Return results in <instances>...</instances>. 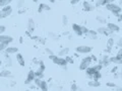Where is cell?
<instances>
[{"instance_id": "1", "label": "cell", "mask_w": 122, "mask_h": 91, "mask_svg": "<svg viewBox=\"0 0 122 91\" xmlns=\"http://www.w3.org/2000/svg\"><path fill=\"white\" fill-rule=\"evenodd\" d=\"M106 9L109 10L110 12H112L115 16H118V17H119L120 13L122 12V8L118 4H115V3H111V4L106 5Z\"/></svg>"}, {"instance_id": "2", "label": "cell", "mask_w": 122, "mask_h": 91, "mask_svg": "<svg viewBox=\"0 0 122 91\" xmlns=\"http://www.w3.org/2000/svg\"><path fill=\"white\" fill-rule=\"evenodd\" d=\"M92 62H93V58H92V57H86V58H83L81 60V64H79V70L86 71L87 68L90 67Z\"/></svg>"}, {"instance_id": "3", "label": "cell", "mask_w": 122, "mask_h": 91, "mask_svg": "<svg viewBox=\"0 0 122 91\" xmlns=\"http://www.w3.org/2000/svg\"><path fill=\"white\" fill-rule=\"evenodd\" d=\"M12 12V8L10 5H7L5 7H2V9L0 10V18H5L8 17Z\"/></svg>"}, {"instance_id": "4", "label": "cell", "mask_w": 122, "mask_h": 91, "mask_svg": "<svg viewBox=\"0 0 122 91\" xmlns=\"http://www.w3.org/2000/svg\"><path fill=\"white\" fill-rule=\"evenodd\" d=\"M76 52L78 54H89V53L92 52V47H89V46H77L76 47Z\"/></svg>"}, {"instance_id": "5", "label": "cell", "mask_w": 122, "mask_h": 91, "mask_svg": "<svg viewBox=\"0 0 122 91\" xmlns=\"http://www.w3.org/2000/svg\"><path fill=\"white\" fill-rule=\"evenodd\" d=\"M35 78H36V74H35V71H33V70H30L29 71V73H28V76H26V79H25V84H30V83H32L34 80H35Z\"/></svg>"}, {"instance_id": "6", "label": "cell", "mask_w": 122, "mask_h": 91, "mask_svg": "<svg viewBox=\"0 0 122 91\" xmlns=\"http://www.w3.org/2000/svg\"><path fill=\"white\" fill-rule=\"evenodd\" d=\"M12 41H13V37L12 36H6V35H1L0 36V43L8 45L10 43H12Z\"/></svg>"}, {"instance_id": "7", "label": "cell", "mask_w": 122, "mask_h": 91, "mask_svg": "<svg viewBox=\"0 0 122 91\" xmlns=\"http://www.w3.org/2000/svg\"><path fill=\"white\" fill-rule=\"evenodd\" d=\"M114 44H115V41H114L113 37H109L107 40V43H106V52L107 53H111L112 51V48L114 47Z\"/></svg>"}, {"instance_id": "8", "label": "cell", "mask_w": 122, "mask_h": 91, "mask_svg": "<svg viewBox=\"0 0 122 91\" xmlns=\"http://www.w3.org/2000/svg\"><path fill=\"white\" fill-rule=\"evenodd\" d=\"M97 32L101 33V35H104V36H109V35H111V33H113L107 26H101V27H99L97 29Z\"/></svg>"}, {"instance_id": "9", "label": "cell", "mask_w": 122, "mask_h": 91, "mask_svg": "<svg viewBox=\"0 0 122 91\" xmlns=\"http://www.w3.org/2000/svg\"><path fill=\"white\" fill-rule=\"evenodd\" d=\"M107 27L111 30L112 32H118L120 30L119 25H117L116 23H114V22H108V23H107Z\"/></svg>"}, {"instance_id": "10", "label": "cell", "mask_w": 122, "mask_h": 91, "mask_svg": "<svg viewBox=\"0 0 122 91\" xmlns=\"http://www.w3.org/2000/svg\"><path fill=\"white\" fill-rule=\"evenodd\" d=\"M82 7L86 11H93L95 9V5H93L89 1H83L82 2Z\"/></svg>"}, {"instance_id": "11", "label": "cell", "mask_w": 122, "mask_h": 91, "mask_svg": "<svg viewBox=\"0 0 122 91\" xmlns=\"http://www.w3.org/2000/svg\"><path fill=\"white\" fill-rule=\"evenodd\" d=\"M72 30H73V32H74L78 36H81L83 35L82 32H81V25H79V24H76V23L72 24Z\"/></svg>"}, {"instance_id": "12", "label": "cell", "mask_w": 122, "mask_h": 91, "mask_svg": "<svg viewBox=\"0 0 122 91\" xmlns=\"http://www.w3.org/2000/svg\"><path fill=\"white\" fill-rule=\"evenodd\" d=\"M28 30L29 32H33L35 30V21H34L33 18H29L28 21Z\"/></svg>"}, {"instance_id": "13", "label": "cell", "mask_w": 122, "mask_h": 91, "mask_svg": "<svg viewBox=\"0 0 122 91\" xmlns=\"http://www.w3.org/2000/svg\"><path fill=\"white\" fill-rule=\"evenodd\" d=\"M5 53L8 55H12V54H17L18 53V48L17 47H8L5 50Z\"/></svg>"}, {"instance_id": "14", "label": "cell", "mask_w": 122, "mask_h": 91, "mask_svg": "<svg viewBox=\"0 0 122 91\" xmlns=\"http://www.w3.org/2000/svg\"><path fill=\"white\" fill-rule=\"evenodd\" d=\"M96 69H95V67H89L86 70V76L89 78H93V76H94V74L96 73Z\"/></svg>"}, {"instance_id": "15", "label": "cell", "mask_w": 122, "mask_h": 91, "mask_svg": "<svg viewBox=\"0 0 122 91\" xmlns=\"http://www.w3.org/2000/svg\"><path fill=\"white\" fill-rule=\"evenodd\" d=\"M16 61H17L18 64H20L21 67H25V58H24V56H22L21 54H20V53H17V54H16Z\"/></svg>"}, {"instance_id": "16", "label": "cell", "mask_w": 122, "mask_h": 91, "mask_svg": "<svg viewBox=\"0 0 122 91\" xmlns=\"http://www.w3.org/2000/svg\"><path fill=\"white\" fill-rule=\"evenodd\" d=\"M50 9H51V7L49 5L45 4V3H41L39 5V7H38V12L41 13V12H43L44 10H50Z\"/></svg>"}, {"instance_id": "17", "label": "cell", "mask_w": 122, "mask_h": 91, "mask_svg": "<svg viewBox=\"0 0 122 91\" xmlns=\"http://www.w3.org/2000/svg\"><path fill=\"white\" fill-rule=\"evenodd\" d=\"M86 35L89 36V37H90V39H92V40H96L97 37H98V32H97V30L89 29V32H87Z\"/></svg>"}, {"instance_id": "18", "label": "cell", "mask_w": 122, "mask_h": 91, "mask_svg": "<svg viewBox=\"0 0 122 91\" xmlns=\"http://www.w3.org/2000/svg\"><path fill=\"white\" fill-rule=\"evenodd\" d=\"M100 64L103 66V67H107V66H109L110 64H111V61H110V58H108V57H104V58L102 59V61L100 62Z\"/></svg>"}, {"instance_id": "19", "label": "cell", "mask_w": 122, "mask_h": 91, "mask_svg": "<svg viewBox=\"0 0 122 91\" xmlns=\"http://www.w3.org/2000/svg\"><path fill=\"white\" fill-rule=\"evenodd\" d=\"M68 53H69V49L68 48H63L62 50H60L59 52H58V55L59 57H66L67 55H68Z\"/></svg>"}, {"instance_id": "20", "label": "cell", "mask_w": 122, "mask_h": 91, "mask_svg": "<svg viewBox=\"0 0 122 91\" xmlns=\"http://www.w3.org/2000/svg\"><path fill=\"white\" fill-rule=\"evenodd\" d=\"M10 76H11L10 70H3L0 72V77H2V78H8Z\"/></svg>"}, {"instance_id": "21", "label": "cell", "mask_w": 122, "mask_h": 91, "mask_svg": "<svg viewBox=\"0 0 122 91\" xmlns=\"http://www.w3.org/2000/svg\"><path fill=\"white\" fill-rule=\"evenodd\" d=\"M67 61L65 60V58H63V57H59V60H58V63H57V65H59L61 67H66L67 65Z\"/></svg>"}, {"instance_id": "22", "label": "cell", "mask_w": 122, "mask_h": 91, "mask_svg": "<svg viewBox=\"0 0 122 91\" xmlns=\"http://www.w3.org/2000/svg\"><path fill=\"white\" fill-rule=\"evenodd\" d=\"M40 89L41 91H48L49 90V86H48V83L42 80V83H41V86H40Z\"/></svg>"}, {"instance_id": "23", "label": "cell", "mask_w": 122, "mask_h": 91, "mask_svg": "<svg viewBox=\"0 0 122 91\" xmlns=\"http://www.w3.org/2000/svg\"><path fill=\"white\" fill-rule=\"evenodd\" d=\"M89 86H91V87H100L101 86V83H100V81L92 80V81L89 82Z\"/></svg>"}, {"instance_id": "24", "label": "cell", "mask_w": 122, "mask_h": 91, "mask_svg": "<svg viewBox=\"0 0 122 91\" xmlns=\"http://www.w3.org/2000/svg\"><path fill=\"white\" fill-rule=\"evenodd\" d=\"M12 0H0V7H5L9 5Z\"/></svg>"}, {"instance_id": "25", "label": "cell", "mask_w": 122, "mask_h": 91, "mask_svg": "<svg viewBox=\"0 0 122 91\" xmlns=\"http://www.w3.org/2000/svg\"><path fill=\"white\" fill-rule=\"evenodd\" d=\"M101 77H102V75H101V72H96V73L94 74V76H93V80H95V81H99L101 79Z\"/></svg>"}, {"instance_id": "26", "label": "cell", "mask_w": 122, "mask_h": 91, "mask_svg": "<svg viewBox=\"0 0 122 91\" xmlns=\"http://www.w3.org/2000/svg\"><path fill=\"white\" fill-rule=\"evenodd\" d=\"M33 39L36 40L37 41H39V43H41L42 45H45V43H46L45 39H43V37H40V36H33Z\"/></svg>"}, {"instance_id": "27", "label": "cell", "mask_w": 122, "mask_h": 91, "mask_svg": "<svg viewBox=\"0 0 122 91\" xmlns=\"http://www.w3.org/2000/svg\"><path fill=\"white\" fill-rule=\"evenodd\" d=\"M97 20L100 22V23H103V24H106V23H108L106 20V18L105 17H102V16H97Z\"/></svg>"}, {"instance_id": "28", "label": "cell", "mask_w": 122, "mask_h": 91, "mask_svg": "<svg viewBox=\"0 0 122 91\" xmlns=\"http://www.w3.org/2000/svg\"><path fill=\"white\" fill-rule=\"evenodd\" d=\"M34 83H35V84H36V86H37V87H39V88H40L41 83H42L41 78H35V80H34Z\"/></svg>"}, {"instance_id": "29", "label": "cell", "mask_w": 122, "mask_h": 91, "mask_svg": "<svg viewBox=\"0 0 122 91\" xmlns=\"http://www.w3.org/2000/svg\"><path fill=\"white\" fill-rule=\"evenodd\" d=\"M65 60L67 61V63H68V64H74V60H73V58H71V57H69L68 55L65 57Z\"/></svg>"}, {"instance_id": "30", "label": "cell", "mask_w": 122, "mask_h": 91, "mask_svg": "<svg viewBox=\"0 0 122 91\" xmlns=\"http://www.w3.org/2000/svg\"><path fill=\"white\" fill-rule=\"evenodd\" d=\"M7 48H8V46H7L6 44H2V43H0V52L5 51Z\"/></svg>"}, {"instance_id": "31", "label": "cell", "mask_w": 122, "mask_h": 91, "mask_svg": "<svg viewBox=\"0 0 122 91\" xmlns=\"http://www.w3.org/2000/svg\"><path fill=\"white\" fill-rule=\"evenodd\" d=\"M67 23H68V18H67L66 15H63V16H62V24L66 25Z\"/></svg>"}, {"instance_id": "32", "label": "cell", "mask_w": 122, "mask_h": 91, "mask_svg": "<svg viewBox=\"0 0 122 91\" xmlns=\"http://www.w3.org/2000/svg\"><path fill=\"white\" fill-rule=\"evenodd\" d=\"M106 85L108 86V87H110V88H115V87L117 86L114 82H107V83H106Z\"/></svg>"}, {"instance_id": "33", "label": "cell", "mask_w": 122, "mask_h": 91, "mask_svg": "<svg viewBox=\"0 0 122 91\" xmlns=\"http://www.w3.org/2000/svg\"><path fill=\"white\" fill-rule=\"evenodd\" d=\"M114 1H115V0H104V2H103V5L106 6V5H108V4H111V3H114Z\"/></svg>"}, {"instance_id": "34", "label": "cell", "mask_w": 122, "mask_h": 91, "mask_svg": "<svg viewBox=\"0 0 122 91\" xmlns=\"http://www.w3.org/2000/svg\"><path fill=\"white\" fill-rule=\"evenodd\" d=\"M25 0H18V2H17V6L20 7V8H21V7L25 5Z\"/></svg>"}, {"instance_id": "35", "label": "cell", "mask_w": 122, "mask_h": 91, "mask_svg": "<svg viewBox=\"0 0 122 91\" xmlns=\"http://www.w3.org/2000/svg\"><path fill=\"white\" fill-rule=\"evenodd\" d=\"M103 2H104V0H97L96 1V5L97 7H100V6H103Z\"/></svg>"}, {"instance_id": "36", "label": "cell", "mask_w": 122, "mask_h": 91, "mask_svg": "<svg viewBox=\"0 0 122 91\" xmlns=\"http://www.w3.org/2000/svg\"><path fill=\"white\" fill-rule=\"evenodd\" d=\"M5 30H6V27H5L4 25H0V36L3 35Z\"/></svg>"}, {"instance_id": "37", "label": "cell", "mask_w": 122, "mask_h": 91, "mask_svg": "<svg viewBox=\"0 0 122 91\" xmlns=\"http://www.w3.org/2000/svg\"><path fill=\"white\" fill-rule=\"evenodd\" d=\"M70 91H77V85L73 83V84L70 86Z\"/></svg>"}, {"instance_id": "38", "label": "cell", "mask_w": 122, "mask_h": 91, "mask_svg": "<svg viewBox=\"0 0 122 91\" xmlns=\"http://www.w3.org/2000/svg\"><path fill=\"white\" fill-rule=\"evenodd\" d=\"M116 56H117L119 59H122V48L119 49V51L117 52V55H116Z\"/></svg>"}, {"instance_id": "39", "label": "cell", "mask_w": 122, "mask_h": 91, "mask_svg": "<svg viewBox=\"0 0 122 91\" xmlns=\"http://www.w3.org/2000/svg\"><path fill=\"white\" fill-rule=\"evenodd\" d=\"M81 32H82V33H87V32H89V29H87L86 26H83V25H81Z\"/></svg>"}, {"instance_id": "40", "label": "cell", "mask_w": 122, "mask_h": 91, "mask_svg": "<svg viewBox=\"0 0 122 91\" xmlns=\"http://www.w3.org/2000/svg\"><path fill=\"white\" fill-rule=\"evenodd\" d=\"M79 2H81V0H70V3H71L72 5H76Z\"/></svg>"}, {"instance_id": "41", "label": "cell", "mask_w": 122, "mask_h": 91, "mask_svg": "<svg viewBox=\"0 0 122 91\" xmlns=\"http://www.w3.org/2000/svg\"><path fill=\"white\" fill-rule=\"evenodd\" d=\"M49 36H52V40H54V41L58 40V37H57V36H56V35H54V33H52V32H50V33H49Z\"/></svg>"}, {"instance_id": "42", "label": "cell", "mask_w": 122, "mask_h": 91, "mask_svg": "<svg viewBox=\"0 0 122 91\" xmlns=\"http://www.w3.org/2000/svg\"><path fill=\"white\" fill-rule=\"evenodd\" d=\"M46 53H48L49 56H50V55H54V53H53V51H52V50H50V49H46Z\"/></svg>"}, {"instance_id": "43", "label": "cell", "mask_w": 122, "mask_h": 91, "mask_svg": "<svg viewBox=\"0 0 122 91\" xmlns=\"http://www.w3.org/2000/svg\"><path fill=\"white\" fill-rule=\"evenodd\" d=\"M117 45L119 46L120 48H122V39H119V41H117Z\"/></svg>"}, {"instance_id": "44", "label": "cell", "mask_w": 122, "mask_h": 91, "mask_svg": "<svg viewBox=\"0 0 122 91\" xmlns=\"http://www.w3.org/2000/svg\"><path fill=\"white\" fill-rule=\"evenodd\" d=\"M118 18H119V20H122V13H120V15H119V17Z\"/></svg>"}, {"instance_id": "45", "label": "cell", "mask_w": 122, "mask_h": 91, "mask_svg": "<svg viewBox=\"0 0 122 91\" xmlns=\"http://www.w3.org/2000/svg\"><path fill=\"white\" fill-rule=\"evenodd\" d=\"M48 1H49V2H50V3H54V2L56 1V0H48Z\"/></svg>"}, {"instance_id": "46", "label": "cell", "mask_w": 122, "mask_h": 91, "mask_svg": "<svg viewBox=\"0 0 122 91\" xmlns=\"http://www.w3.org/2000/svg\"><path fill=\"white\" fill-rule=\"evenodd\" d=\"M20 44L24 43V40H22V37H20Z\"/></svg>"}, {"instance_id": "47", "label": "cell", "mask_w": 122, "mask_h": 91, "mask_svg": "<svg viewBox=\"0 0 122 91\" xmlns=\"http://www.w3.org/2000/svg\"><path fill=\"white\" fill-rule=\"evenodd\" d=\"M117 91H122V88L121 87H117Z\"/></svg>"}, {"instance_id": "48", "label": "cell", "mask_w": 122, "mask_h": 91, "mask_svg": "<svg viewBox=\"0 0 122 91\" xmlns=\"http://www.w3.org/2000/svg\"><path fill=\"white\" fill-rule=\"evenodd\" d=\"M38 1H39V0H33V2H35V3H37Z\"/></svg>"}, {"instance_id": "49", "label": "cell", "mask_w": 122, "mask_h": 91, "mask_svg": "<svg viewBox=\"0 0 122 91\" xmlns=\"http://www.w3.org/2000/svg\"><path fill=\"white\" fill-rule=\"evenodd\" d=\"M120 77H121V79H122V71L120 72Z\"/></svg>"}, {"instance_id": "50", "label": "cell", "mask_w": 122, "mask_h": 91, "mask_svg": "<svg viewBox=\"0 0 122 91\" xmlns=\"http://www.w3.org/2000/svg\"><path fill=\"white\" fill-rule=\"evenodd\" d=\"M2 65V62H1V61H0V66H1Z\"/></svg>"}, {"instance_id": "51", "label": "cell", "mask_w": 122, "mask_h": 91, "mask_svg": "<svg viewBox=\"0 0 122 91\" xmlns=\"http://www.w3.org/2000/svg\"><path fill=\"white\" fill-rule=\"evenodd\" d=\"M59 1H62V0H59Z\"/></svg>"}, {"instance_id": "52", "label": "cell", "mask_w": 122, "mask_h": 91, "mask_svg": "<svg viewBox=\"0 0 122 91\" xmlns=\"http://www.w3.org/2000/svg\"><path fill=\"white\" fill-rule=\"evenodd\" d=\"M120 1H121V2H122V0H120Z\"/></svg>"}]
</instances>
